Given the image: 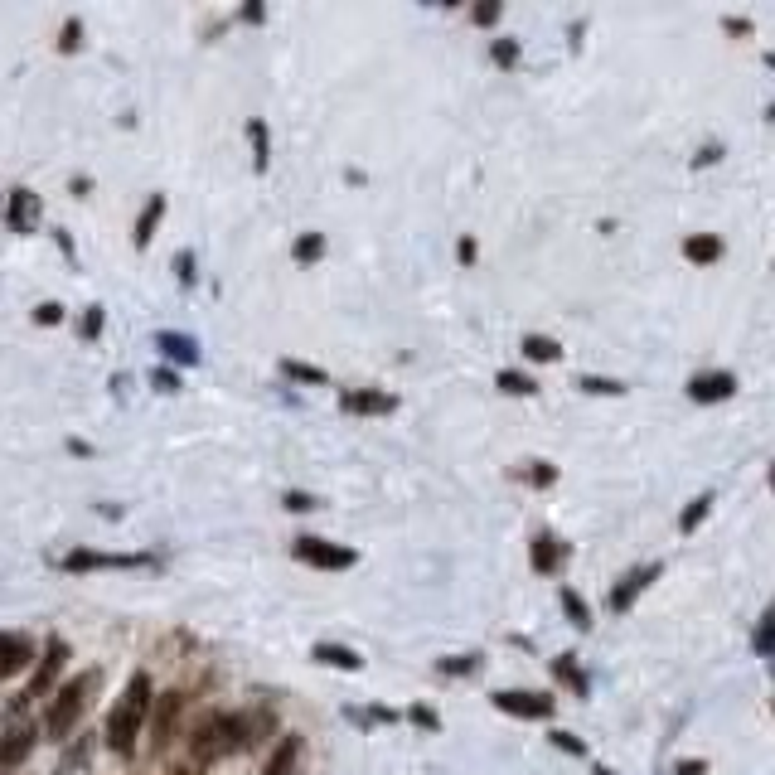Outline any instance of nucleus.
<instances>
[{
  "instance_id": "28",
  "label": "nucleus",
  "mask_w": 775,
  "mask_h": 775,
  "mask_svg": "<svg viewBox=\"0 0 775 775\" xmlns=\"http://www.w3.org/2000/svg\"><path fill=\"white\" fill-rule=\"evenodd\" d=\"M708 504H713V495H698L693 504H688V509H683V519H679V528H683V533H693V528H698V519L708 514Z\"/></svg>"
},
{
  "instance_id": "14",
  "label": "nucleus",
  "mask_w": 775,
  "mask_h": 775,
  "mask_svg": "<svg viewBox=\"0 0 775 775\" xmlns=\"http://www.w3.org/2000/svg\"><path fill=\"white\" fill-rule=\"evenodd\" d=\"M262 775H301V737H281Z\"/></svg>"
},
{
  "instance_id": "22",
  "label": "nucleus",
  "mask_w": 775,
  "mask_h": 775,
  "mask_svg": "<svg viewBox=\"0 0 775 775\" xmlns=\"http://www.w3.org/2000/svg\"><path fill=\"white\" fill-rule=\"evenodd\" d=\"M577 388H582V393H596V398H620V393H625V383L596 378V373H577Z\"/></svg>"
},
{
  "instance_id": "36",
  "label": "nucleus",
  "mask_w": 775,
  "mask_h": 775,
  "mask_svg": "<svg viewBox=\"0 0 775 775\" xmlns=\"http://www.w3.org/2000/svg\"><path fill=\"white\" fill-rule=\"evenodd\" d=\"M528 480H533V485H553V480H558V470H553V465H533V470H528Z\"/></svg>"
},
{
  "instance_id": "30",
  "label": "nucleus",
  "mask_w": 775,
  "mask_h": 775,
  "mask_svg": "<svg viewBox=\"0 0 775 775\" xmlns=\"http://www.w3.org/2000/svg\"><path fill=\"white\" fill-rule=\"evenodd\" d=\"M495 63H519V44L514 39H495Z\"/></svg>"
},
{
  "instance_id": "6",
  "label": "nucleus",
  "mask_w": 775,
  "mask_h": 775,
  "mask_svg": "<svg viewBox=\"0 0 775 775\" xmlns=\"http://www.w3.org/2000/svg\"><path fill=\"white\" fill-rule=\"evenodd\" d=\"M63 659H68V645H63V640H49V645H44V664H39V674L30 679V688H25V698H20V703H34V698H44V693L54 688Z\"/></svg>"
},
{
  "instance_id": "17",
  "label": "nucleus",
  "mask_w": 775,
  "mask_h": 775,
  "mask_svg": "<svg viewBox=\"0 0 775 775\" xmlns=\"http://www.w3.org/2000/svg\"><path fill=\"white\" fill-rule=\"evenodd\" d=\"M160 214H165V199H160V194H151V199H146V209H141V218H136V233H131V238H136V248H146V243H151V233H155V223H160Z\"/></svg>"
},
{
  "instance_id": "21",
  "label": "nucleus",
  "mask_w": 775,
  "mask_h": 775,
  "mask_svg": "<svg viewBox=\"0 0 775 775\" xmlns=\"http://www.w3.org/2000/svg\"><path fill=\"white\" fill-rule=\"evenodd\" d=\"M683 257H688V262H717V257H722V243L708 238V233H698V238L683 243Z\"/></svg>"
},
{
  "instance_id": "29",
  "label": "nucleus",
  "mask_w": 775,
  "mask_h": 775,
  "mask_svg": "<svg viewBox=\"0 0 775 775\" xmlns=\"http://www.w3.org/2000/svg\"><path fill=\"white\" fill-rule=\"evenodd\" d=\"M499 388L514 393V398H528L533 393V378H524V373H499Z\"/></svg>"
},
{
  "instance_id": "23",
  "label": "nucleus",
  "mask_w": 775,
  "mask_h": 775,
  "mask_svg": "<svg viewBox=\"0 0 775 775\" xmlns=\"http://www.w3.org/2000/svg\"><path fill=\"white\" fill-rule=\"evenodd\" d=\"M248 141H252V165H257V170H267L272 151H267V126L257 122V117L248 122Z\"/></svg>"
},
{
  "instance_id": "9",
  "label": "nucleus",
  "mask_w": 775,
  "mask_h": 775,
  "mask_svg": "<svg viewBox=\"0 0 775 775\" xmlns=\"http://www.w3.org/2000/svg\"><path fill=\"white\" fill-rule=\"evenodd\" d=\"M654 577H659V562H645V567L625 572V577H620V587L611 591V611H630V606H635V596L650 587Z\"/></svg>"
},
{
  "instance_id": "7",
  "label": "nucleus",
  "mask_w": 775,
  "mask_h": 775,
  "mask_svg": "<svg viewBox=\"0 0 775 775\" xmlns=\"http://www.w3.org/2000/svg\"><path fill=\"white\" fill-rule=\"evenodd\" d=\"M146 553H68L63 558V572H93V567H146Z\"/></svg>"
},
{
  "instance_id": "2",
  "label": "nucleus",
  "mask_w": 775,
  "mask_h": 775,
  "mask_svg": "<svg viewBox=\"0 0 775 775\" xmlns=\"http://www.w3.org/2000/svg\"><path fill=\"white\" fill-rule=\"evenodd\" d=\"M238 746H248V737H243V717L233 713H204L189 732V756L199 766H214L223 756H233Z\"/></svg>"
},
{
  "instance_id": "16",
  "label": "nucleus",
  "mask_w": 775,
  "mask_h": 775,
  "mask_svg": "<svg viewBox=\"0 0 775 775\" xmlns=\"http://www.w3.org/2000/svg\"><path fill=\"white\" fill-rule=\"evenodd\" d=\"M528 558H533V567H538V572H558L562 543L553 538V533H538V538H533V553H528Z\"/></svg>"
},
{
  "instance_id": "12",
  "label": "nucleus",
  "mask_w": 775,
  "mask_h": 775,
  "mask_svg": "<svg viewBox=\"0 0 775 775\" xmlns=\"http://www.w3.org/2000/svg\"><path fill=\"white\" fill-rule=\"evenodd\" d=\"M30 659H34V650H30V640H25V635H0V679L20 674Z\"/></svg>"
},
{
  "instance_id": "34",
  "label": "nucleus",
  "mask_w": 775,
  "mask_h": 775,
  "mask_svg": "<svg viewBox=\"0 0 775 775\" xmlns=\"http://www.w3.org/2000/svg\"><path fill=\"white\" fill-rule=\"evenodd\" d=\"M553 742H558L562 751H572V756H587V746L577 742V737H572V732H553Z\"/></svg>"
},
{
  "instance_id": "20",
  "label": "nucleus",
  "mask_w": 775,
  "mask_h": 775,
  "mask_svg": "<svg viewBox=\"0 0 775 775\" xmlns=\"http://www.w3.org/2000/svg\"><path fill=\"white\" fill-rule=\"evenodd\" d=\"M30 204H34V194L30 189H15V194H10V228H15V233H30Z\"/></svg>"
},
{
  "instance_id": "24",
  "label": "nucleus",
  "mask_w": 775,
  "mask_h": 775,
  "mask_svg": "<svg viewBox=\"0 0 775 775\" xmlns=\"http://www.w3.org/2000/svg\"><path fill=\"white\" fill-rule=\"evenodd\" d=\"M524 354H528V359H543V364H553L562 349H558V340H548V335H524Z\"/></svg>"
},
{
  "instance_id": "37",
  "label": "nucleus",
  "mask_w": 775,
  "mask_h": 775,
  "mask_svg": "<svg viewBox=\"0 0 775 775\" xmlns=\"http://www.w3.org/2000/svg\"><path fill=\"white\" fill-rule=\"evenodd\" d=\"M34 320H44V325H59V320H63V306H54V301H49V306L34 310Z\"/></svg>"
},
{
  "instance_id": "31",
  "label": "nucleus",
  "mask_w": 775,
  "mask_h": 775,
  "mask_svg": "<svg viewBox=\"0 0 775 775\" xmlns=\"http://www.w3.org/2000/svg\"><path fill=\"white\" fill-rule=\"evenodd\" d=\"M175 277H180V286L194 281V257H189V252H175Z\"/></svg>"
},
{
  "instance_id": "10",
  "label": "nucleus",
  "mask_w": 775,
  "mask_h": 775,
  "mask_svg": "<svg viewBox=\"0 0 775 775\" xmlns=\"http://www.w3.org/2000/svg\"><path fill=\"white\" fill-rule=\"evenodd\" d=\"M737 393V378L732 373H698L693 383H688V398L693 403H722V398H732Z\"/></svg>"
},
{
  "instance_id": "26",
  "label": "nucleus",
  "mask_w": 775,
  "mask_h": 775,
  "mask_svg": "<svg viewBox=\"0 0 775 775\" xmlns=\"http://www.w3.org/2000/svg\"><path fill=\"white\" fill-rule=\"evenodd\" d=\"M562 611H567V620H572V625H582V630H587V625H591V611H587V601H582V596H577V591H572V587L562 591Z\"/></svg>"
},
{
  "instance_id": "40",
  "label": "nucleus",
  "mask_w": 775,
  "mask_h": 775,
  "mask_svg": "<svg viewBox=\"0 0 775 775\" xmlns=\"http://www.w3.org/2000/svg\"><path fill=\"white\" fill-rule=\"evenodd\" d=\"M151 383H155V388H160V393H175V388H180V383H175V373H170V369L151 373Z\"/></svg>"
},
{
  "instance_id": "41",
  "label": "nucleus",
  "mask_w": 775,
  "mask_h": 775,
  "mask_svg": "<svg viewBox=\"0 0 775 775\" xmlns=\"http://www.w3.org/2000/svg\"><path fill=\"white\" fill-rule=\"evenodd\" d=\"M470 669H475V659H446L441 664V674H470Z\"/></svg>"
},
{
  "instance_id": "35",
  "label": "nucleus",
  "mask_w": 775,
  "mask_h": 775,
  "mask_svg": "<svg viewBox=\"0 0 775 775\" xmlns=\"http://www.w3.org/2000/svg\"><path fill=\"white\" fill-rule=\"evenodd\" d=\"M495 20H499V5H495V0L475 5V25H495Z\"/></svg>"
},
{
  "instance_id": "3",
  "label": "nucleus",
  "mask_w": 775,
  "mask_h": 775,
  "mask_svg": "<svg viewBox=\"0 0 775 775\" xmlns=\"http://www.w3.org/2000/svg\"><path fill=\"white\" fill-rule=\"evenodd\" d=\"M93 688H97V674H93V669H88V674H78L73 683H63L59 698L49 703V717H44L49 737H68V732H73V722L83 717L88 698H93Z\"/></svg>"
},
{
  "instance_id": "42",
  "label": "nucleus",
  "mask_w": 775,
  "mask_h": 775,
  "mask_svg": "<svg viewBox=\"0 0 775 775\" xmlns=\"http://www.w3.org/2000/svg\"><path fill=\"white\" fill-rule=\"evenodd\" d=\"M407 717H412L417 727H441V722H436V713H432V708H412V713H407Z\"/></svg>"
},
{
  "instance_id": "5",
  "label": "nucleus",
  "mask_w": 775,
  "mask_h": 775,
  "mask_svg": "<svg viewBox=\"0 0 775 775\" xmlns=\"http://www.w3.org/2000/svg\"><path fill=\"white\" fill-rule=\"evenodd\" d=\"M180 713H185V693H160V698H151V742L155 751L170 742V732H175V722H180Z\"/></svg>"
},
{
  "instance_id": "15",
  "label": "nucleus",
  "mask_w": 775,
  "mask_h": 775,
  "mask_svg": "<svg viewBox=\"0 0 775 775\" xmlns=\"http://www.w3.org/2000/svg\"><path fill=\"white\" fill-rule=\"evenodd\" d=\"M155 349H165L175 364H199V344L189 340V335H175V330H160V335H155Z\"/></svg>"
},
{
  "instance_id": "18",
  "label": "nucleus",
  "mask_w": 775,
  "mask_h": 775,
  "mask_svg": "<svg viewBox=\"0 0 775 775\" xmlns=\"http://www.w3.org/2000/svg\"><path fill=\"white\" fill-rule=\"evenodd\" d=\"M310 654H315L320 664H330V669H349V674H354V669L364 664L359 654H354V650H344V645H315Z\"/></svg>"
},
{
  "instance_id": "11",
  "label": "nucleus",
  "mask_w": 775,
  "mask_h": 775,
  "mask_svg": "<svg viewBox=\"0 0 775 775\" xmlns=\"http://www.w3.org/2000/svg\"><path fill=\"white\" fill-rule=\"evenodd\" d=\"M340 407L344 412H359V417H378V412H393L398 398H393V393H369V388H359V393H344Z\"/></svg>"
},
{
  "instance_id": "32",
  "label": "nucleus",
  "mask_w": 775,
  "mask_h": 775,
  "mask_svg": "<svg viewBox=\"0 0 775 775\" xmlns=\"http://www.w3.org/2000/svg\"><path fill=\"white\" fill-rule=\"evenodd\" d=\"M78 39H83V25H78V20H68V25H63L59 49H63V54H68V49H78Z\"/></svg>"
},
{
  "instance_id": "4",
  "label": "nucleus",
  "mask_w": 775,
  "mask_h": 775,
  "mask_svg": "<svg viewBox=\"0 0 775 775\" xmlns=\"http://www.w3.org/2000/svg\"><path fill=\"white\" fill-rule=\"evenodd\" d=\"M301 562L310 567H325V572H344V567H354V548H340V543H325V538H296V548H291Z\"/></svg>"
},
{
  "instance_id": "13",
  "label": "nucleus",
  "mask_w": 775,
  "mask_h": 775,
  "mask_svg": "<svg viewBox=\"0 0 775 775\" xmlns=\"http://www.w3.org/2000/svg\"><path fill=\"white\" fill-rule=\"evenodd\" d=\"M34 737H39L34 727H10V732L0 737V766H20V761L34 751Z\"/></svg>"
},
{
  "instance_id": "25",
  "label": "nucleus",
  "mask_w": 775,
  "mask_h": 775,
  "mask_svg": "<svg viewBox=\"0 0 775 775\" xmlns=\"http://www.w3.org/2000/svg\"><path fill=\"white\" fill-rule=\"evenodd\" d=\"M281 373H286V378H296V383H325V378H330L325 369H315V364H301V359H286V364H281Z\"/></svg>"
},
{
  "instance_id": "44",
  "label": "nucleus",
  "mask_w": 775,
  "mask_h": 775,
  "mask_svg": "<svg viewBox=\"0 0 775 775\" xmlns=\"http://www.w3.org/2000/svg\"><path fill=\"white\" fill-rule=\"evenodd\" d=\"M596 775H611V771H606V766H596Z\"/></svg>"
},
{
  "instance_id": "33",
  "label": "nucleus",
  "mask_w": 775,
  "mask_h": 775,
  "mask_svg": "<svg viewBox=\"0 0 775 775\" xmlns=\"http://www.w3.org/2000/svg\"><path fill=\"white\" fill-rule=\"evenodd\" d=\"M756 654H771V616H761L756 625Z\"/></svg>"
},
{
  "instance_id": "45",
  "label": "nucleus",
  "mask_w": 775,
  "mask_h": 775,
  "mask_svg": "<svg viewBox=\"0 0 775 775\" xmlns=\"http://www.w3.org/2000/svg\"><path fill=\"white\" fill-rule=\"evenodd\" d=\"M175 775H194V771H175Z\"/></svg>"
},
{
  "instance_id": "8",
  "label": "nucleus",
  "mask_w": 775,
  "mask_h": 775,
  "mask_svg": "<svg viewBox=\"0 0 775 775\" xmlns=\"http://www.w3.org/2000/svg\"><path fill=\"white\" fill-rule=\"evenodd\" d=\"M495 708L499 713H514V717H548L553 713V698L524 693V688H504V693H495Z\"/></svg>"
},
{
  "instance_id": "43",
  "label": "nucleus",
  "mask_w": 775,
  "mask_h": 775,
  "mask_svg": "<svg viewBox=\"0 0 775 775\" xmlns=\"http://www.w3.org/2000/svg\"><path fill=\"white\" fill-rule=\"evenodd\" d=\"M679 775H703V761H683Z\"/></svg>"
},
{
  "instance_id": "39",
  "label": "nucleus",
  "mask_w": 775,
  "mask_h": 775,
  "mask_svg": "<svg viewBox=\"0 0 775 775\" xmlns=\"http://www.w3.org/2000/svg\"><path fill=\"white\" fill-rule=\"evenodd\" d=\"M286 509L306 514V509H315V499H310V495H301V490H291V495H286Z\"/></svg>"
},
{
  "instance_id": "38",
  "label": "nucleus",
  "mask_w": 775,
  "mask_h": 775,
  "mask_svg": "<svg viewBox=\"0 0 775 775\" xmlns=\"http://www.w3.org/2000/svg\"><path fill=\"white\" fill-rule=\"evenodd\" d=\"M97 330H102V306H93V310H88V315H83V335L93 340Z\"/></svg>"
},
{
  "instance_id": "27",
  "label": "nucleus",
  "mask_w": 775,
  "mask_h": 775,
  "mask_svg": "<svg viewBox=\"0 0 775 775\" xmlns=\"http://www.w3.org/2000/svg\"><path fill=\"white\" fill-rule=\"evenodd\" d=\"M320 252H325V238H320V233H301L296 248H291V257H296V262H315Z\"/></svg>"
},
{
  "instance_id": "19",
  "label": "nucleus",
  "mask_w": 775,
  "mask_h": 775,
  "mask_svg": "<svg viewBox=\"0 0 775 775\" xmlns=\"http://www.w3.org/2000/svg\"><path fill=\"white\" fill-rule=\"evenodd\" d=\"M553 674H558V679L567 683V688H572L577 698H587V674H582V669L572 664V654H558V659H553Z\"/></svg>"
},
{
  "instance_id": "1",
  "label": "nucleus",
  "mask_w": 775,
  "mask_h": 775,
  "mask_svg": "<svg viewBox=\"0 0 775 775\" xmlns=\"http://www.w3.org/2000/svg\"><path fill=\"white\" fill-rule=\"evenodd\" d=\"M146 713H151V679H146V674H131L126 693L117 698V708L107 717V746L122 751V756H131L141 727H146Z\"/></svg>"
}]
</instances>
